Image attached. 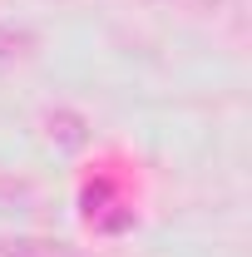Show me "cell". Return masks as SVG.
Listing matches in <instances>:
<instances>
[{"mask_svg": "<svg viewBox=\"0 0 252 257\" xmlns=\"http://www.w3.org/2000/svg\"><path fill=\"white\" fill-rule=\"evenodd\" d=\"M45 134H50V144H60L69 154L89 144V124H84V114H74V109H50V114H45Z\"/></svg>", "mask_w": 252, "mask_h": 257, "instance_id": "cell-1", "label": "cell"}, {"mask_svg": "<svg viewBox=\"0 0 252 257\" xmlns=\"http://www.w3.org/2000/svg\"><path fill=\"white\" fill-rule=\"evenodd\" d=\"M0 257H79L64 242H50V237H0Z\"/></svg>", "mask_w": 252, "mask_h": 257, "instance_id": "cell-2", "label": "cell"}, {"mask_svg": "<svg viewBox=\"0 0 252 257\" xmlns=\"http://www.w3.org/2000/svg\"><path fill=\"white\" fill-rule=\"evenodd\" d=\"M35 45H40V40H35L30 30H20V25H0V60H25Z\"/></svg>", "mask_w": 252, "mask_h": 257, "instance_id": "cell-3", "label": "cell"}]
</instances>
